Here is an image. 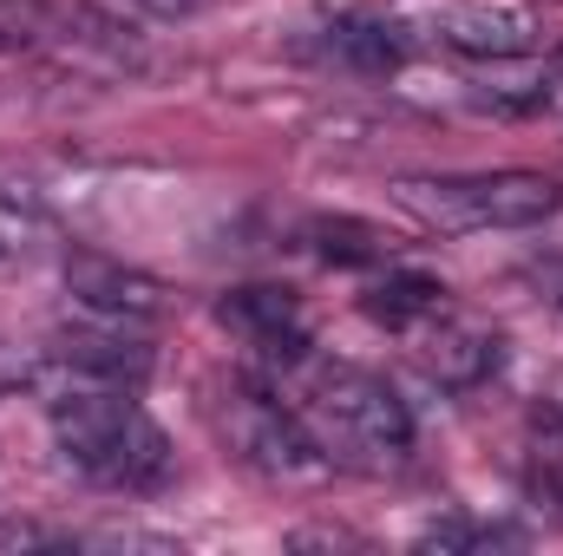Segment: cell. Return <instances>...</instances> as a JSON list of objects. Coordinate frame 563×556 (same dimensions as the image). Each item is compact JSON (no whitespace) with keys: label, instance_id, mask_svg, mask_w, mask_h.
Listing matches in <instances>:
<instances>
[{"label":"cell","instance_id":"cell-1","mask_svg":"<svg viewBox=\"0 0 563 556\" xmlns=\"http://www.w3.org/2000/svg\"><path fill=\"white\" fill-rule=\"evenodd\" d=\"M53 445L86 485L125 491V498L157 491L177 465L164 425L132 400V387H92V380L53 400Z\"/></svg>","mask_w":563,"mask_h":556},{"label":"cell","instance_id":"cell-2","mask_svg":"<svg viewBox=\"0 0 563 556\" xmlns=\"http://www.w3.org/2000/svg\"><path fill=\"white\" fill-rule=\"evenodd\" d=\"M295 413L308 419L314 445L334 471H400L413 458V413L407 400L367 367H308Z\"/></svg>","mask_w":563,"mask_h":556},{"label":"cell","instance_id":"cell-3","mask_svg":"<svg viewBox=\"0 0 563 556\" xmlns=\"http://www.w3.org/2000/svg\"><path fill=\"white\" fill-rule=\"evenodd\" d=\"M394 203L439 236L478 230H538L563 210V184L544 170H459V177H400Z\"/></svg>","mask_w":563,"mask_h":556},{"label":"cell","instance_id":"cell-4","mask_svg":"<svg viewBox=\"0 0 563 556\" xmlns=\"http://www.w3.org/2000/svg\"><path fill=\"white\" fill-rule=\"evenodd\" d=\"M210 425H217L223 452L236 465H250L256 478H269V485H314V478L334 471L328 452L314 445L308 419L288 400H276L269 387H256V380H230L210 400Z\"/></svg>","mask_w":563,"mask_h":556},{"label":"cell","instance_id":"cell-5","mask_svg":"<svg viewBox=\"0 0 563 556\" xmlns=\"http://www.w3.org/2000/svg\"><path fill=\"white\" fill-rule=\"evenodd\" d=\"M420 33L465 59H525L538 46V20L511 0H432Z\"/></svg>","mask_w":563,"mask_h":556},{"label":"cell","instance_id":"cell-6","mask_svg":"<svg viewBox=\"0 0 563 556\" xmlns=\"http://www.w3.org/2000/svg\"><path fill=\"white\" fill-rule=\"evenodd\" d=\"M407 341H413V360H420L439 387H452V393L485 387V380L498 374V360H505L498 334H492V327H478V321H465V314H452V301H445V308H432L426 321H413V327H407Z\"/></svg>","mask_w":563,"mask_h":556},{"label":"cell","instance_id":"cell-7","mask_svg":"<svg viewBox=\"0 0 563 556\" xmlns=\"http://www.w3.org/2000/svg\"><path fill=\"white\" fill-rule=\"evenodd\" d=\"M66 288H73V301H79L92 321H119V327H144V321H157V314L170 308V294H164L157 276L125 269V263H112V256H92V249L66 256Z\"/></svg>","mask_w":563,"mask_h":556},{"label":"cell","instance_id":"cell-8","mask_svg":"<svg viewBox=\"0 0 563 556\" xmlns=\"http://www.w3.org/2000/svg\"><path fill=\"white\" fill-rule=\"evenodd\" d=\"M217 321L269 360H308V308H301L295 288H276V281L230 288L217 301Z\"/></svg>","mask_w":563,"mask_h":556},{"label":"cell","instance_id":"cell-9","mask_svg":"<svg viewBox=\"0 0 563 556\" xmlns=\"http://www.w3.org/2000/svg\"><path fill=\"white\" fill-rule=\"evenodd\" d=\"M53 360L73 367V374L92 380V387H144V374H151V347L132 341V327H119V321L59 334V341H53Z\"/></svg>","mask_w":563,"mask_h":556},{"label":"cell","instance_id":"cell-10","mask_svg":"<svg viewBox=\"0 0 563 556\" xmlns=\"http://www.w3.org/2000/svg\"><path fill=\"white\" fill-rule=\"evenodd\" d=\"M73 20L79 7L66 0H0V59H20V53H66L73 40Z\"/></svg>","mask_w":563,"mask_h":556},{"label":"cell","instance_id":"cell-11","mask_svg":"<svg viewBox=\"0 0 563 556\" xmlns=\"http://www.w3.org/2000/svg\"><path fill=\"white\" fill-rule=\"evenodd\" d=\"M361 308H367L374 321H387L394 334H407V327L426 321L432 308H445V288H439V281H426V276H387V281H367Z\"/></svg>","mask_w":563,"mask_h":556},{"label":"cell","instance_id":"cell-12","mask_svg":"<svg viewBox=\"0 0 563 556\" xmlns=\"http://www.w3.org/2000/svg\"><path fill=\"white\" fill-rule=\"evenodd\" d=\"M328 59H341L354 73H387V66H400V40H394V26H374V20H334Z\"/></svg>","mask_w":563,"mask_h":556},{"label":"cell","instance_id":"cell-13","mask_svg":"<svg viewBox=\"0 0 563 556\" xmlns=\"http://www.w3.org/2000/svg\"><path fill=\"white\" fill-rule=\"evenodd\" d=\"M308 236H314V256H321V263H354V269H367V263H387V256H394V236H380L374 223H354V216L314 223Z\"/></svg>","mask_w":563,"mask_h":556},{"label":"cell","instance_id":"cell-14","mask_svg":"<svg viewBox=\"0 0 563 556\" xmlns=\"http://www.w3.org/2000/svg\"><path fill=\"white\" fill-rule=\"evenodd\" d=\"M53 544H79V537L53 531V524H33V518H7L0 524V551H53Z\"/></svg>","mask_w":563,"mask_h":556},{"label":"cell","instance_id":"cell-15","mask_svg":"<svg viewBox=\"0 0 563 556\" xmlns=\"http://www.w3.org/2000/svg\"><path fill=\"white\" fill-rule=\"evenodd\" d=\"M132 7H139V13H151V20H190L203 0H132Z\"/></svg>","mask_w":563,"mask_h":556},{"label":"cell","instance_id":"cell-16","mask_svg":"<svg viewBox=\"0 0 563 556\" xmlns=\"http://www.w3.org/2000/svg\"><path fill=\"white\" fill-rule=\"evenodd\" d=\"M26 374H33V360H26V354H13V347H0V393H7V387H20Z\"/></svg>","mask_w":563,"mask_h":556},{"label":"cell","instance_id":"cell-17","mask_svg":"<svg viewBox=\"0 0 563 556\" xmlns=\"http://www.w3.org/2000/svg\"><path fill=\"white\" fill-rule=\"evenodd\" d=\"M551 308H558V314H563V276L551 281Z\"/></svg>","mask_w":563,"mask_h":556},{"label":"cell","instance_id":"cell-18","mask_svg":"<svg viewBox=\"0 0 563 556\" xmlns=\"http://www.w3.org/2000/svg\"><path fill=\"white\" fill-rule=\"evenodd\" d=\"M7 249H13V243H7V230H0V256H7Z\"/></svg>","mask_w":563,"mask_h":556},{"label":"cell","instance_id":"cell-19","mask_svg":"<svg viewBox=\"0 0 563 556\" xmlns=\"http://www.w3.org/2000/svg\"><path fill=\"white\" fill-rule=\"evenodd\" d=\"M538 7H563V0H538Z\"/></svg>","mask_w":563,"mask_h":556}]
</instances>
